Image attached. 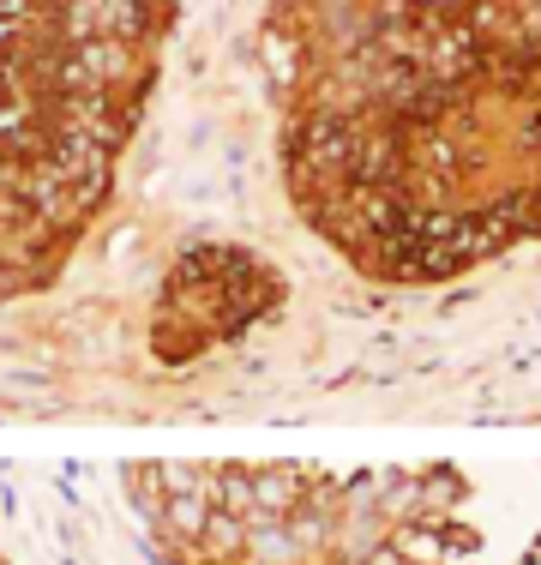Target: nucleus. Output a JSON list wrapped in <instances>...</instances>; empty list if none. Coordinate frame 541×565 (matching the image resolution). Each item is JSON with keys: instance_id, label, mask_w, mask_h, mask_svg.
Masks as SVG:
<instances>
[{"instance_id": "nucleus-1", "label": "nucleus", "mask_w": 541, "mask_h": 565, "mask_svg": "<svg viewBox=\"0 0 541 565\" xmlns=\"http://www.w3.org/2000/svg\"><path fill=\"white\" fill-rule=\"evenodd\" d=\"M295 85L289 193L373 277L541 241V0H373Z\"/></svg>"}, {"instance_id": "nucleus-2", "label": "nucleus", "mask_w": 541, "mask_h": 565, "mask_svg": "<svg viewBox=\"0 0 541 565\" xmlns=\"http://www.w3.org/2000/svg\"><path fill=\"white\" fill-rule=\"evenodd\" d=\"M169 0H0V301L66 265L139 120Z\"/></svg>"}]
</instances>
